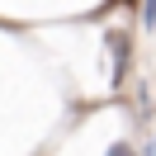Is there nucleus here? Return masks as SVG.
<instances>
[{"instance_id": "f257e3e1", "label": "nucleus", "mask_w": 156, "mask_h": 156, "mask_svg": "<svg viewBox=\"0 0 156 156\" xmlns=\"http://www.w3.org/2000/svg\"><path fill=\"white\" fill-rule=\"evenodd\" d=\"M109 48H114V80H123V62H128V38H123V33H109Z\"/></svg>"}, {"instance_id": "f03ea898", "label": "nucleus", "mask_w": 156, "mask_h": 156, "mask_svg": "<svg viewBox=\"0 0 156 156\" xmlns=\"http://www.w3.org/2000/svg\"><path fill=\"white\" fill-rule=\"evenodd\" d=\"M142 24H156V0H142Z\"/></svg>"}, {"instance_id": "7ed1b4c3", "label": "nucleus", "mask_w": 156, "mask_h": 156, "mask_svg": "<svg viewBox=\"0 0 156 156\" xmlns=\"http://www.w3.org/2000/svg\"><path fill=\"white\" fill-rule=\"evenodd\" d=\"M109 156H137V151H133L128 142H114V147H109Z\"/></svg>"}, {"instance_id": "20e7f679", "label": "nucleus", "mask_w": 156, "mask_h": 156, "mask_svg": "<svg viewBox=\"0 0 156 156\" xmlns=\"http://www.w3.org/2000/svg\"><path fill=\"white\" fill-rule=\"evenodd\" d=\"M118 5H137V0H118Z\"/></svg>"}]
</instances>
